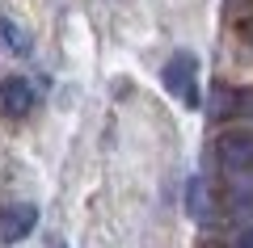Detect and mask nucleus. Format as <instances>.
<instances>
[{
  "label": "nucleus",
  "instance_id": "nucleus-7",
  "mask_svg": "<svg viewBox=\"0 0 253 248\" xmlns=\"http://www.w3.org/2000/svg\"><path fill=\"white\" fill-rule=\"evenodd\" d=\"M232 248H253V227L249 231H241V236H236V244Z\"/></svg>",
  "mask_w": 253,
  "mask_h": 248
},
{
  "label": "nucleus",
  "instance_id": "nucleus-4",
  "mask_svg": "<svg viewBox=\"0 0 253 248\" xmlns=\"http://www.w3.org/2000/svg\"><path fill=\"white\" fill-rule=\"evenodd\" d=\"M34 109V84L26 76H4L0 80V114L4 118H26Z\"/></svg>",
  "mask_w": 253,
  "mask_h": 248
},
{
  "label": "nucleus",
  "instance_id": "nucleus-6",
  "mask_svg": "<svg viewBox=\"0 0 253 248\" xmlns=\"http://www.w3.org/2000/svg\"><path fill=\"white\" fill-rule=\"evenodd\" d=\"M186 214L190 219H207V181L203 177H190L186 181Z\"/></svg>",
  "mask_w": 253,
  "mask_h": 248
},
{
  "label": "nucleus",
  "instance_id": "nucleus-3",
  "mask_svg": "<svg viewBox=\"0 0 253 248\" xmlns=\"http://www.w3.org/2000/svg\"><path fill=\"white\" fill-rule=\"evenodd\" d=\"M38 227V206L34 202H13L0 211V244H21Z\"/></svg>",
  "mask_w": 253,
  "mask_h": 248
},
{
  "label": "nucleus",
  "instance_id": "nucleus-8",
  "mask_svg": "<svg viewBox=\"0 0 253 248\" xmlns=\"http://www.w3.org/2000/svg\"><path fill=\"white\" fill-rule=\"evenodd\" d=\"M46 248H63V240H59V236H51V240H46Z\"/></svg>",
  "mask_w": 253,
  "mask_h": 248
},
{
  "label": "nucleus",
  "instance_id": "nucleus-2",
  "mask_svg": "<svg viewBox=\"0 0 253 248\" xmlns=\"http://www.w3.org/2000/svg\"><path fill=\"white\" fill-rule=\"evenodd\" d=\"M215 160L228 173H249L253 169V131H224L215 143Z\"/></svg>",
  "mask_w": 253,
  "mask_h": 248
},
{
  "label": "nucleus",
  "instance_id": "nucleus-5",
  "mask_svg": "<svg viewBox=\"0 0 253 248\" xmlns=\"http://www.w3.org/2000/svg\"><path fill=\"white\" fill-rule=\"evenodd\" d=\"M0 46L9 55H17V59H26V55L34 51V38H30V30L17 26L13 17H0Z\"/></svg>",
  "mask_w": 253,
  "mask_h": 248
},
{
  "label": "nucleus",
  "instance_id": "nucleus-1",
  "mask_svg": "<svg viewBox=\"0 0 253 248\" xmlns=\"http://www.w3.org/2000/svg\"><path fill=\"white\" fill-rule=\"evenodd\" d=\"M161 80L186 109H199V59H194V51L169 55V63L161 68Z\"/></svg>",
  "mask_w": 253,
  "mask_h": 248
}]
</instances>
